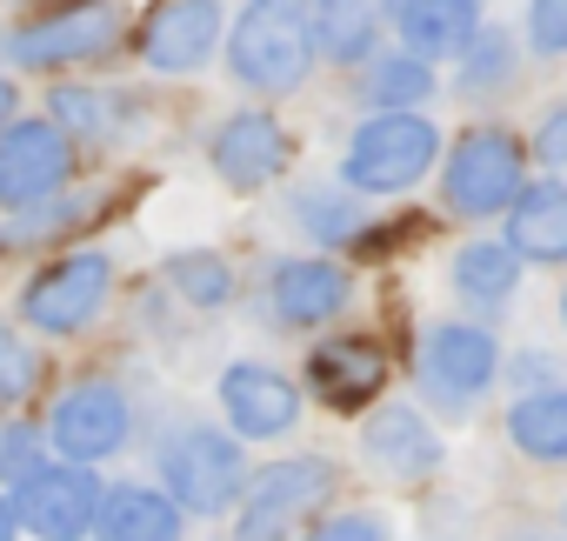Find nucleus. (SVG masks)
<instances>
[{
  "label": "nucleus",
  "mask_w": 567,
  "mask_h": 541,
  "mask_svg": "<svg viewBox=\"0 0 567 541\" xmlns=\"http://www.w3.org/2000/svg\"><path fill=\"white\" fill-rule=\"evenodd\" d=\"M315 21H308V0H247V14L234 28L227 68L240 88L254 94H295L315 74Z\"/></svg>",
  "instance_id": "obj_1"
},
{
  "label": "nucleus",
  "mask_w": 567,
  "mask_h": 541,
  "mask_svg": "<svg viewBox=\"0 0 567 541\" xmlns=\"http://www.w3.org/2000/svg\"><path fill=\"white\" fill-rule=\"evenodd\" d=\"M308 541H381V521L374 514H334V521H308Z\"/></svg>",
  "instance_id": "obj_32"
},
{
  "label": "nucleus",
  "mask_w": 567,
  "mask_h": 541,
  "mask_svg": "<svg viewBox=\"0 0 567 541\" xmlns=\"http://www.w3.org/2000/svg\"><path fill=\"white\" fill-rule=\"evenodd\" d=\"M434 154H441L434 121L394 108V114H374L368 127H354L348 161H341V181H348V194H408L434 167Z\"/></svg>",
  "instance_id": "obj_3"
},
{
  "label": "nucleus",
  "mask_w": 567,
  "mask_h": 541,
  "mask_svg": "<svg viewBox=\"0 0 567 541\" xmlns=\"http://www.w3.org/2000/svg\"><path fill=\"white\" fill-rule=\"evenodd\" d=\"M54 127H74V134H101L107 127V114H101V94H87V88H54Z\"/></svg>",
  "instance_id": "obj_30"
},
{
  "label": "nucleus",
  "mask_w": 567,
  "mask_h": 541,
  "mask_svg": "<svg viewBox=\"0 0 567 541\" xmlns=\"http://www.w3.org/2000/svg\"><path fill=\"white\" fill-rule=\"evenodd\" d=\"M507 435H514L520 455H534V461H560V455H567V395H560V388H534L527 401H514Z\"/></svg>",
  "instance_id": "obj_23"
},
{
  "label": "nucleus",
  "mask_w": 567,
  "mask_h": 541,
  "mask_svg": "<svg viewBox=\"0 0 567 541\" xmlns=\"http://www.w3.org/2000/svg\"><path fill=\"white\" fill-rule=\"evenodd\" d=\"M127 428H134V415H127V395L114 381H74L48 415V441L87 468L107 461L114 448H127Z\"/></svg>",
  "instance_id": "obj_11"
},
{
  "label": "nucleus",
  "mask_w": 567,
  "mask_h": 541,
  "mask_svg": "<svg viewBox=\"0 0 567 541\" xmlns=\"http://www.w3.org/2000/svg\"><path fill=\"white\" fill-rule=\"evenodd\" d=\"M514 541H554V534H514Z\"/></svg>",
  "instance_id": "obj_38"
},
{
  "label": "nucleus",
  "mask_w": 567,
  "mask_h": 541,
  "mask_svg": "<svg viewBox=\"0 0 567 541\" xmlns=\"http://www.w3.org/2000/svg\"><path fill=\"white\" fill-rule=\"evenodd\" d=\"M494 375H501V341L474 321H447L421 341V388L447 415H467L494 388Z\"/></svg>",
  "instance_id": "obj_9"
},
{
  "label": "nucleus",
  "mask_w": 567,
  "mask_h": 541,
  "mask_svg": "<svg viewBox=\"0 0 567 541\" xmlns=\"http://www.w3.org/2000/svg\"><path fill=\"white\" fill-rule=\"evenodd\" d=\"M295 221H301L315 241H328V247L361 241V207H354L348 194H328V187H301V194H295Z\"/></svg>",
  "instance_id": "obj_25"
},
{
  "label": "nucleus",
  "mask_w": 567,
  "mask_h": 541,
  "mask_svg": "<svg viewBox=\"0 0 567 541\" xmlns=\"http://www.w3.org/2000/svg\"><path fill=\"white\" fill-rule=\"evenodd\" d=\"M454 61H461V94H501L514 81V41L507 34H474Z\"/></svg>",
  "instance_id": "obj_27"
},
{
  "label": "nucleus",
  "mask_w": 567,
  "mask_h": 541,
  "mask_svg": "<svg viewBox=\"0 0 567 541\" xmlns=\"http://www.w3.org/2000/svg\"><path fill=\"white\" fill-rule=\"evenodd\" d=\"M167 282L181 288V302H194V308H220V302H234V267L220 261V254H174L167 261Z\"/></svg>",
  "instance_id": "obj_26"
},
{
  "label": "nucleus",
  "mask_w": 567,
  "mask_h": 541,
  "mask_svg": "<svg viewBox=\"0 0 567 541\" xmlns=\"http://www.w3.org/2000/svg\"><path fill=\"white\" fill-rule=\"evenodd\" d=\"M0 541H21V521H14V508H8V494H0Z\"/></svg>",
  "instance_id": "obj_36"
},
{
  "label": "nucleus",
  "mask_w": 567,
  "mask_h": 541,
  "mask_svg": "<svg viewBox=\"0 0 567 541\" xmlns=\"http://www.w3.org/2000/svg\"><path fill=\"white\" fill-rule=\"evenodd\" d=\"M161 481L181 514H227L247 488V448L227 428H174L161 441Z\"/></svg>",
  "instance_id": "obj_2"
},
{
  "label": "nucleus",
  "mask_w": 567,
  "mask_h": 541,
  "mask_svg": "<svg viewBox=\"0 0 567 541\" xmlns=\"http://www.w3.org/2000/svg\"><path fill=\"white\" fill-rule=\"evenodd\" d=\"M308 21H315V54L361 68L381 41V28L394 21V0H308Z\"/></svg>",
  "instance_id": "obj_19"
},
{
  "label": "nucleus",
  "mask_w": 567,
  "mask_h": 541,
  "mask_svg": "<svg viewBox=\"0 0 567 541\" xmlns=\"http://www.w3.org/2000/svg\"><path fill=\"white\" fill-rule=\"evenodd\" d=\"M560 154H567V108H547V121H540V134H534V161L554 174Z\"/></svg>",
  "instance_id": "obj_34"
},
{
  "label": "nucleus",
  "mask_w": 567,
  "mask_h": 541,
  "mask_svg": "<svg viewBox=\"0 0 567 541\" xmlns=\"http://www.w3.org/2000/svg\"><path fill=\"white\" fill-rule=\"evenodd\" d=\"M274 321H288V328H321V321H341L348 302H354V282H348V267L341 261H280L274 267Z\"/></svg>",
  "instance_id": "obj_16"
},
{
  "label": "nucleus",
  "mask_w": 567,
  "mask_h": 541,
  "mask_svg": "<svg viewBox=\"0 0 567 541\" xmlns=\"http://www.w3.org/2000/svg\"><path fill=\"white\" fill-rule=\"evenodd\" d=\"M514 282H520V261L507 247H494V241H474V247L454 254V288L467 302H481V308H501L514 295Z\"/></svg>",
  "instance_id": "obj_24"
},
{
  "label": "nucleus",
  "mask_w": 567,
  "mask_h": 541,
  "mask_svg": "<svg viewBox=\"0 0 567 541\" xmlns=\"http://www.w3.org/2000/svg\"><path fill=\"white\" fill-rule=\"evenodd\" d=\"M434 94V61H421V54H368V74H361V101L368 108H381V114H394V108H421Z\"/></svg>",
  "instance_id": "obj_22"
},
{
  "label": "nucleus",
  "mask_w": 567,
  "mask_h": 541,
  "mask_svg": "<svg viewBox=\"0 0 567 541\" xmlns=\"http://www.w3.org/2000/svg\"><path fill=\"white\" fill-rule=\"evenodd\" d=\"M220 408H227L240 441H274V435H288L301 421V388L288 375L260 368V361H234L220 375Z\"/></svg>",
  "instance_id": "obj_14"
},
{
  "label": "nucleus",
  "mask_w": 567,
  "mask_h": 541,
  "mask_svg": "<svg viewBox=\"0 0 567 541\" xmlns=\"http://www.w3.org/2000/svg\"><path fill=\"white\" fill-rule=\"evenodd\" d=\"M401 48L421 61H454L481 34V0H394Z\"/></svg>",
  "instance_id": "obj_18"
},
{
  "label": "nucleus",
  "mask_w": 567,
  "mask_h": 541,
  "mask_svg": "<svg viewBox=\"0 0 567 541\" xmlns=\"http://www.w3.org/2000/svg\"><path fill=\"white\" fill-rule=\"evenodd\" d=\"M520 181H527V147H520V134H507V127H467V134L454 141V154H447V174H441L447 207H454L461 221L507 214V201L520 194Z\"/></svg>",
  "instance_id": "obj_6"
},
{
  "label": "nucleus",
  "mask_w": 567,
  "mask_h": 541,
  "mask_svg": "<svg viewBox=\"0 0 567 541\" xmlns=\"http://www.w3.org/2000/svg\"><path fill=\"white\" fill-rule=\"evenodd\" d=\"M34 381H41V361H34V348H28L14 328H0V395L14 401V395H28Z\"/></svg>",
  "instance_id": "obj_29"
},
{
  "label": "nucleus",
  "mask_w": 567,
  "mask_h": 541,
  "mask_svg": "<svg viewBox=\"0 0 567 541\" xmlns=\"http://www.w3.org/2000/svg\"><path fill=\"white\" fill-rule=\"evenodd\" d=\"M41 214H28V221H14L8 234H0V247H21V241H54V234H68V227H81V221H94V201L81 194V201H34Z\"/></svg>",
  "instance_id": "obj_28"
},
{
  "label": "nucleus",
  "mask_w": 567,
  "mask_h": 541,
  "mask_svg": "<svg viewBox=\"0 0 567 541\" xmlns=\"http://www.w3.org/2000/svg\"><path fill=\"white\" fill-rule=\"evenodd\" d=\"M514 381H520V388H554V361H547V355H520V361H514Z\"/></svg>",
  "instance_id": "obj_35"
},
{
  "label": "nucleus",
  "mask_w": 567,
  "mask_h": 541,
  "mask_svg": "<svg viewBox=\"0 0 567 541\" xmlns=\"http://www.w3.org/2000/svg\"><path fill=\"white\" fill-rule=\"evenodd\" d=\"M308 388H315L328 408L361 415V408L388 388V355H381V341H368V335H334V341H321V348L308 355Z\"/></svg>",
  "instance_id": "obj_15"
},
{
  "label": "nucleus",
  "mask_w": 567,
  "mask_h": 541,
  "mask_svg": "<svg viewBox=\"0 0 567 541\" xmlns=\"http://www.w3.org/2000/svg\"><path fill=\"white\" fill-rule=\"evenodd\" d=\"M94 501H101V481L87 461H34L8 494L14 521L34 541H81L94 528Z\"/></svg>",
  "instance_id": "obj_7"
},
{
  "label": "nucleus",
  "mask_w": 567,
  "mask_h": 541,
  "mask_svg": "<svg viewBox=\"0 0 567 541\" xmlns=\"http://www.w3.org/2000/svg\"><path fill=\"white\" fill-rule=\"evenodd\" d=\"M74 181V141L54 121H8L0 127V207L54 201Z\"/></svg>",
  "instance_id": "obj_10"
},
{
  "label": "nucleus",
  "mask_w": 567,
  "mask_h": 541,
  "mask_svg": "<svg viewBox=\"0 0 567 541\" xmlns=\"http://www.w3.org/2000/svg\"><path fill=\"white\" fill-rule=\"evenodd\" d=\"M114 48H121L114 0H61L54 14H34L0 34V54L14 68H74V61H107Z\"/></svg>",
  "instance_id": "obj_5"
},
{
  "label": "nucleus",
  "mask_w": 567,
  "mask_h": 541,
  "mask_svg": "<svg viewBox=\"0 0 567 541\" xmlns=\"http://www.w3.org/2000/svg\"><path fill=\"white\" fill-rule=\"evenodd\" d=\"M181 508L167 488H114L94 501V534L101 541H181Z\"/></svg>",
  "instance_id": "obj_20"
},
{
  "label": "nucleus",
  "mask_w": 567,
  "mask_h": 541,
  "mask_svg": "<svg viewBox=\"0 0 567 541\" xmlns=\"http://www.w3.org/2000/svg\"><path fill=\"white\" fill-rule=\"evenodd\" d=\"M107 288H114L107 254H61L21 288V321H34L41 335H74L107 308Z\"/></svg>",
  "instance_id": "obj_8"
},
{
  "label": "nucleus",
  "mask_w": 567,
  "mask_h": 541,
  "mask_svg": "<svg viewBox=\"0 0 567 541\" xmlns=\"http://www.w3.org/2000/svg\"><path fill=\"white\" fill-rule=\"evenodd\" d=\"M507 254L527 267H560L567 261V187L547 181H520V194L507 201Z\"/></svg>",
  "instance_id": "obj_17"
},
{
  "label": "nucleus",
  "mask_w": 567,
  "mask_h": 541,
  "mask_svg": "<svg viewBox=\"0 0 567 541\" xmlns=\"http://www.w3.org/2000/svg\"><path fill=\"white\" fill-rule=\"evenodd\" d=\"M14 108H21V101H14V81H0V127L14 121Z\"/></svg>",
  "instance_id": "obj_37"
},
{
  "label": "nucleus",
  "mask_w": 567,
  "mask_h": 541,
  "mask_svg": "<svg viewBox=\"0 0 567 541\" xmlns=\"http://www.w3.org/2000/svg\"><path fill=\"white\" fill-rule=\"evenodd\" d=\"M368 455H374L388 474L421 481V474L441 468V435H434L414 408H381V415L368 421Z\"/></svg>",
  "instance_id": "obj_21"
},
{
  "label": "nucleus",
  "mask_w": 567,
  "mask_h": 541,
  "mask_svg": "<svg viewBox=\"0 0 567 541\" xmlns=\"http://www.w3.org/2000/svg\"><path fill=\"white\" fill-rule=\"evenodd\" d=\"M220 41V0H154L141 34H134V54L154 68V74H194Z\"/></svg>",
  "instance_id": "obj_12"
},
{
  "label": "nucleus",
  "mask_w": 567,
  "mask_h": 541,
  "mask_svg": "<svg viewBox=\"0 0 567 541\" xmlns=\"http://www.w3.org/2000/svg\"><path fill=\"white\" fill-rule=\"evenodd\" d=\"M527 41L534 54H567V0H534V14H527Z\"/></svg>",
  "instance_id": "obj_31"
},
{
  "label": "nucleus",
  "mask_w": 567,
  "mask_h": 541,
  "mask_svg": "<svg viewBox=\"0 0 567 541\" xmlns=\"http://www.w3.org/2000/svg\"><path fill=\"white\" fill-rule=\"evenodd\" d=\"M34 461H41V441H34V428H8V441H0V474H8V481H21Z\"/></svg>",
  "instance_id": "obj_33"
},
{
  "label": "nucleus",
  "mask_w": 567,
  "mask_h": 541,
  "mask_svg": "<svg viewBox=\"0 0 567 541\" xmlns=\"http://www.w3.org/2000/svg\"><path fill=\"white\" fill-rule=\"evenodd\" d=\"M334 501V461L321 455H295V461H274L260 474H247L240 488V541H295L321 508Z\"/></svg>",
  "instance_id": "obj_4"
},
{
  "label": "nucleus",
  "mask_w": 567,
  "mask_h": 541,
  "mask_svg": "<svg viewBox=\"0 0 567 541\" xmlns=\"http://www.w3.org/2000/svg\"><path fill=\"white\" fill-rule=\"evenodd\" d=\"M207 154H214V174H220L227 187L254 194V187H267V181L288 174L295 141H288V127H280L267 108H240L234 121L214 127V147H207Z\"/></svg>",
  "instance_id": "obj_13"
}]
</instances>
